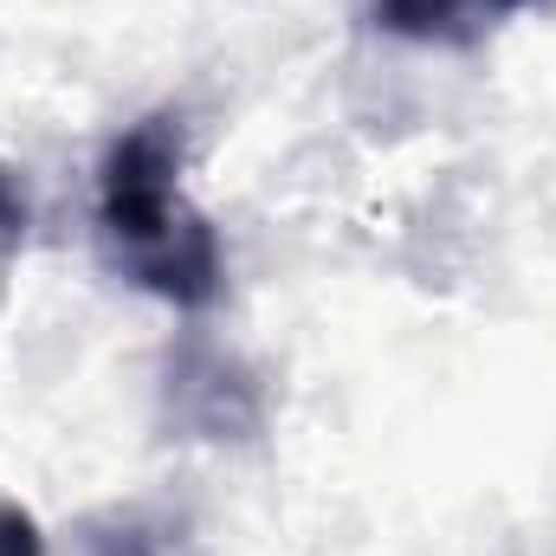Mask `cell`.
Segmentation results:
<instances>
[{
    "label": "cell",
    "instance_id": "obj_1",
    "mask_svg": "<svg viewBox=\"0 0 556 556\" xmlns=\"http://www.w3.org/2000/svg\"><path fill=\"white\" fill-rule=\"evenodd\" d=\"M181 149H188V130L175 111H149L104 149L98 240H104V260L137 291L175 311H207L227 291V253L214 220L181 188Z\"/></svg>",
    "mask_w": 556,
    "mask_h": 556
},
{
    "label": "cell",
    "instance_id": "obj_2",
    "mask_svg": "<svg viewBox=\"0 0 556 556\" xmlns=\"http://www.w3.org/2000/svg\"><path fill=\"white\" fill-rule=\"evenodd\" d=\"M531 0H376V26L408 39V46H440V52H472L485 46L511 13Z\"/></svg>",
    "mask_w": 556,
    "mask_h": 556
},
{
    "label": "cell",
    "instance_id": "obj_3",
    "mask_svg": "<svg viewBox=\"0 0 556 556\" xmlns=\"http://www.w3.org/2000/svg\"><path fill=\"white\" fill-rule=\"evenodd\" d=\"M26 227H33V207H26V188L13 181V168L0 162V260L26 240Z\"/></svg>",
    "mask_w": 556,
    "mask_h": 556
},
{
    "label": "cell",
    "instance_id": "obj_4",
    "mask_svg": "<svg viewBox=\"0 0 556 556\" xmlns=\"http://www.w3.org/2000/svg\"><path fill=\"white\" fill-rule=\"evenodd\" d=\"M0 556H46L33 511H20L13 498H0Z\"/></svg>",
    "mask_w": 556,
    "mask_h": 556
},
{
    "label": "cell",
    "instance_id": "obj_5",
    "mask_svg": "<svg viewBox=\"0 0 556 556\" xmlns=\"http://www.w3.org/2000/svg\"><path fill=\"white\" fill-rule=\"evenodd\" d=\"M91 551H98V556H168V544H162V531L124 525V544H117V538H98Z\"/></svg>",
    "mask_w": 556,
    "mask_h": 556
}]
</instances>
